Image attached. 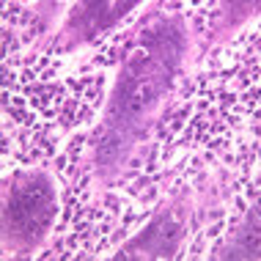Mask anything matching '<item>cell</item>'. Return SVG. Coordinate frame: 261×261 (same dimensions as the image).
I'll use <instances>...</instances> for the list:
<instances>
[{"instance_id": "obj_3", "label": "cell", "mask_w": 261, "mask_h": 261, "mask_svg": "<svg viewBox=\"0 0 261 261\" xmlns=\"http://www.w3.org/2000/svg\"><path fill=\"white\" fill-rule=\"evenodd\" d=\"M239 245L250 253V258L258 256V212L250 215V223H248V228L242 231V237H239Z\"/></svg>"}, {"instance_id": "obj_1", "label": "cell", "mask_w": 261, "mask_h": 261, "mask_svg": "<svg viewBox=\"0 0 261 261\" xmlns=\"http://www.w3.org/2000/svg\"><path fill=\"white\" fill-rule=\"evenodd\" d=\"M53 217V190L41 179L19 181L11 193L9 203V220L17 228V234L36 239L47 228Z\"/></svg>"}, {"instance_id": "obj_2", "label": "cell", "mask_w": 261, "mask_h": 261, "mask_svg": "<svg viewBox=\"0 0 261 261\" xmlns=\"http://www.w3.org/2000/svg\"><path fill=\"white\" fill-rule=\"evenodd\" d=\"M179 239V223L173 217H162L160 223H154L146 228V234L138 239V256H168L176 248Z\"/></svg>"}]
</instances>
